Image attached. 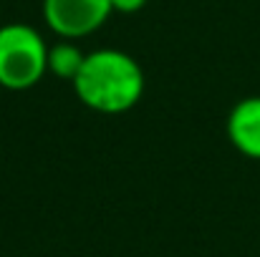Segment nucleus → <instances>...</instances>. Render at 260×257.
I'll use <instances>...</instances> for the list:
<instances>
[{
	"label": "nucleus",
	"mask_w": 260,
	"mask_h": 257,
	"mask_svg": "<svg viewBox=\"0 0 260 257\" xmlns=\"http://www.w3.org/2000/svg\"><path fill=\"white\" fill-rule=\"evenodd\" d=\"M48 74V46L43 35L25 23L0 25V86L25 91Z\"/></svg>",
	"instance_id": "f03ea898"
},
{
	"label": "nucleus",
	"mask_w": 260,
	"mask_h": 257,
	"mask_svg": "<svg viewBox=\"0 0 260 257\" xmlns=\"http://www.w3.org/2000/svg\"><path fill=\"white\" fill-rule=\"evenodd\" d=\"M228 139L248 159L260 162V96L238 101L228 116Z\"/></svg>",
	"instance_id": "20e7f679"
},
{
	"label": "nucleus",
	"mask_w": 260,
	"mask_h": 257,
	"mask_svg": "<svg viewBox=\"0 0 260 257\" xmlns=\"http://www.w3.org/2000/svg\"><path fill=\"white\" fill-rule=\"evenodd\" d=\"M111 13V0H43V20L61 41L96 33Z\"/></svg>",
	"instance_id": "7ed1b4c3"
},
{
	"label": "nucleus",
	"mask_w": 260,
	"mask_h": 257,
	"mask_svg": "<svg viewBox=\"0 0 260 257\" xmlns=\"http://www.w3.org/2000/svg\"><path fill=\"white\" fill-rule=\"evenodd\" d=\"M79 101L99 114H124L144 96V71L124 51L99 48L84 58L79 76L74 79Z\"/></svg>",
	"instance_id": "f257e3e1"
},
{
	"label": "nucleus",
	"mask_w": 260,
	"mask_h": 257,
	"mask_svg": "<svg viewBox=\"0 0 260 257\" xmlns=\"http://www.w3.org/2000/svg\"><path fill=\"white\" fill-rule=\"evenodd\" d=\"M84 58L86 53L74 41H58L56 46H48V74L74 84L84 66Z\"/></svg>",
	"instance_id": "39448f33"
},
{
	"label": "nucleus",
	"mask_w": 260,
	"mask_h": 257,
	"mask_svg": "<svg viewBox=\"0 0 260 257\" xmlns=\"http://www.w3.org/2000/svg\"><path fill=\"white\" fill-rule=\"evenodd\" d=\"M144 5H147V0H111V8H114V13H124V15L139 13Z\"/></svg>",
	"instance_id": "423d86ee"
}]
</instances>
